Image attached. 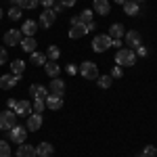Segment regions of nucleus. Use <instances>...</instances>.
<instances>
[{
  "instance_id": "f257e3e1",
  "label": "nucleus",
  "mask_w": 157,
  "mask_h": 157,
  "mask_svg": "<svg viewBox=\"0 0 157 157\" xmlns=\"http://www.w3.org/2000/svg\"><path fill=\"white\" fill-rule=\"evenodd\" d=\"M115 63L120 67H132L136 63V52L132 48H120L117 55H115Z\"/></svg>"
},
{
  "instance_id": "f03ea898",
  "label": "nucleus",
  "mask_w": 157,
  "mask_h": 157,
  "mask_svg": "<svg viewBox=\"0 0 157 157\" xmlns=\"http://www.w3.org/2000/svg\"><path fill=\"white\" fill-rule=\"evenodd\" d=\"M15 124H17V115H15L13 109H6V111L0 113V130H6L9 132Z\"/></svg>"
},
{
  "instance_id": "7ed1b4c3",
  "label": "nucleus",
  "mask_w": 157,
  "mask_h": 157,
  "mask_svg": "<svg viewBox=\"0 0 157 157\" xmlns=\"http://www.w3.org/2000/svg\"><path fill=\"white\" fill-rule=\"evenodd\" d=\"M80 73L84 75V80H98V67L92 61H84L80 65Z\"/></svg>"
},
{
  "instance_id": "20e7f679",
  "label": "nucleus",
  "mask_w": 157,
  "mask_h": 157,
  "mask_svg": "<svg viewBox=\"0 0 157 157\" xmlns=\"http://www.w3.org/2000/svg\"><path fill=\"white\" fill-rule=\"evenodd\" d=\"M109 46H111V38H109L107 34L94 36V40H92V50H94V52H105Z\"/></svg>"
},
{
  "instance_id": "39448f33",
  "label": "nucleus",
  "mask_w": 157,
  "mask_h": 157,
  "mask_svg": "<svg viewBox=\"0 0 157 157\" xmlns=\"http://www.w3.org/2000/svg\"><path fill=\"white\" fill-rule=\"evenodd\" d=\"M9 138H11L13 143H17V145H23L25 138H27V128H23V126H13L11 130H9Z\"/></svg>"
},
{
  "instance_id": "423d86ee",
  "label": "nucleus",
  "mask_w": 157,
  "mask_h": 157,
  "mask_svg": "<svg viewBox=\"0 0 157 157\" xmlns=\"http://www.w3.org/2000/svg\"><path fill=\"white\" fill-rule=\"evenodd\" d=\"M21 40H23L21 29H9L4 34V44L6 46H17V44H21Z\"/></svg>"
},
{
  "instance_id": "0eeeda50",
  "label": "nucleus",
  "mask_w": 157,
  "mask_h": 157,
  "mask_svg": "<svg viewBox=\"0 0 157 157\" xmlns=\"http://www.w3.org/2000/svg\"><path fill=\"white\" fill-rule=\"evenodd\" d=\"M21 80V75H15V73H6V75H2L0 78V88L2 90H11L17 86V82Z\"/></svg>"
},
{
  "instance_id": "6e6552de",
  "label": "nucleus",
  "mask_w": 157,
  "mask_h": 157,
  "mask_svg": "<svg viewBox=\"0 0 157 157\" xmlns=\"http://www.w3.org/2000/svg\"><path fill=\"white\" fill-rule=\"evenodd\" d=\"M13 111H15V115L27 117V115L32 113V103H29V101H17L15 107H13Z\"/></svg>"
},
{
  "instance_id": "1a4fd4ad",
  "label": "nucleus",
  "mask_w": 157,
  "mask_h": 157,
  "mask_svg": "<svg viewBox=\"0 0 157 157\" xmlns=\"http://www.w3.org/2000/svg\"><path fill=\"white\" fill-rule=\"evenodd\" d=\"M27 130H32V132H36L42 128V115L40 113H29L27 115V126H25Z\"/></svg>"
},
{
  "instance_id": "9d476101",
  "label": "nucleus",
  "mask_w": 157,
  "mask_h": 157,
  "mask_svg": "<svg viewBox=\"0 0 157 157\" xmlns=\"http://www.w3.org/2000/svg\"><path fill=\"white\" fill-rule=\"evenodd\" d=\"M126 46H134V50L138 48V46H143V38H140V34L134 32V29H130V32L126 34Z\"/></svg>"
},
{
  "instance_id": "9b49d317",
  "label": "nucleus",
  "mask_w": 157,
  "mask_h": 157,
  "mask_svg": "<svg viewBox=\"0 0 157 157\" xmlns=\"http://www.w3.org/2000/svg\"><path fill=\"white\" fill-rule=\"evenodd\" d=\"M88 34V27H86L82 21H78V23H73L71 25V29H69V38L71 40H78V38H82Z\"/></svg>"
},
{
  "instance_id": "f8f14e48",
  "label": "nucleus",
  "mask_w": 157,
  "mask_h": 157,
  "mask_svg": "<svg viewBox=\"0 0 157 157\" xmlns=\"http://www.w3.org/2000/svg\"><path fill=\"white\" fill-rule=\"evenodd\" d=\"M55 21H57V13L52 11V9H46V11L40 15V23H42V27H50Z\"/></svg>"
},
{
  "instance_id": "ddd939ff",
  "label": "nucleus",
  "mask_w": 157,
  "mask_h": 157,
  "mask_svg": "<svg viewBox=\"0 0 157 157\" xmlns=\"http://www.w3.org/2000/svg\"><path fill=\"white\" fill-rule=\"evenodd\" d=\"M48 90H50V94H55V97H63V92H65V82H63V80H57V78H52Z\"/></svg>"
},
{
  "instance_id": "4468645a",
  "label": "nucleus",
  "mask_w": 157,
  "mask_h": 157,
  "mask_svg": "<svg viewBox=\"0 0 157 157\" xmlns=\"http://www.w3.org/2000/svg\"><path fill=\"white\" fill-rule=\"evenodd\" d=\"M29 94L34 98H46L48 97V88L46 86H40V84H32L29 86Z\"/></svg>"
},
{
  "instance_id": "2eb2a0df",
  "label": "nucleus",
  "mask_w": 157,
  "mask_h": 157,
  "mask_svg": "<svg viewBox=\"0 0 157 157\" xmlns=\"http://www.w3.org/2000/svg\"><path fill=\"white\" fill-rule=\"evenodd\" d=\"M44 103H46V107L52 109V111H59L63 107V97H55V94H48V97L44 98Z\"/></svg>"
},
{
  "instance_id": "dca6fc26",
  "label": "nucleus",
  "mask_w": 157,
  "mask_h": 157,
  "mask_svg": "<svg viewBox=\"0 0 157 157\" xmlns=\"http://www.w3.org/2000/svg\"><path fill=\"white\" fill-rule=\"evenodd\" d=\"M17 157H38V155H36V147L23 143V145L17 149Z\"/></svg>"
},
{
  "instance_id": "f3484780",
  "label": "nucleus",
  "mask_w": 157,
  "mask_h": 157,
  "mask_svg": "<svg viewBox=\"0 0 157 157\" xmlns=\"http://www.w3.org/2000/svg\"><path fill=\"white\" fill-rule=\"evenodd\" d=\"M36 29H38V23L34 21V19H27V21L23 23V27H21V34H25V36H29V38H34Z\"/></svg>"
},
{
  "instance_id": "a211bd4d",
  "label": "nucleus",
  "mask_w": 157,
  "mask_h": 157,
  "mask_svg": "<svg viewBox=\"0 0 157 157\" xmlns=\"http://www.w3.org/2000/svg\"><path fill=\"white\" fill-rule=\"evenodd\" d=\"M52 151H55V149H52L50 143H40V145L36 147V155L38 157H50V155H52Z\"/></svg>"
},
{
  "instance_id": "6ab92c4d",
  "label": "nucleus",
  "mask_w": 157,
  "mask_h": 157,
  "mask_svg": "<svg viewBox=\"0 0 157 157\" xmlns=\"http://www.w3.org/2000/svg\"><path fill=\"white\" fill-rule=\"evenodd\" d=\"M92 11H94V13H101V15H109L111 6H109L107 0H94V4H92Z\"/></svg>"
},
{
  "instance_id": "aec40b11",
  "label": "nucleus",
  "mask_w": 157,
  "mask_h": 157,
  "mask_svg": "<svg viewBox=\"0 0 157 157\" xmlns=\"http://www.w3.org/2000/svg\"><path fill=\"white\" fill-rule=\"evenodd\" d=\"M19 46H21V48L25 50V52H29V55H32V52H36V40H34V38H29V36H25L23 40H21V44H19Z\"/></svg>"
},
{
  "instance_id": "412c9836",
  "label": "nucleus",
  "mask_w": 157,
  "mask_h": 157,
  "mask_svg": "<svg viewBox=\"0 0 157 157\" xmlns=\"http://www.w3.org/2000/svg\"><path fill=\"white\" fill-rule=\"evenodd\" d=\"M111 40H120L121 36H124V25L121 23H113L111 27H109V34H107Z\"/></svg>"
},
{
  "instance_id": "4be33fe9",
  "label": "nucleus",
  "mask_w": 157,
  "mask_h": 157,
  "mask_svg": "<svg viewBox=\"0 0 157 157\" xmlns=\"http://www.w3.org/2000/svg\"><path fill=\"white\" fill-rule=\"evenodd\" d=\"M121 6H124V13H126V15H130V17H134V15H138V13H140V6H138L136 2H132V0L124 2Z\"/></svg>"
},
{
  "instance_id": "5701e85b",
  "label": "nucleus",
  "mask_w": 157,
  "mask_h": 157,
  "mask_svg": "<svg viewBox=\"0 0 157 157\" xmlns=\"http://www.w3.org/2000/svg\"><path fill=\"white\" fill-rule=\"evenodd\" d=\"M44 69H46V73H48L50 78H57L59 71H61V67L57 65V61H46V63H44Z\"/></svg>"
},
{
  "instance_id": "b1692460",
  "label": "nucleus",
  "mask_w": 157,
  "mask_h": 157,
  "mask_svg": "<svg viewBox=\"0 0 157 157\" xmlns=\"http://www.w3.org/2000/svg\"><path fill=\"white\" fill-rule=\"evenodd\" d=\"M11 71L15 73V75H21V73L25 71V61H21V59H15L11 63Z\"/></svg>"
},
{
  "instance_id": "393cba45",
  "label": "nucleus",
  "mask_w": 157,
  "mask_h": 157,
  "mask_svg": "<svg viewBox=\"0 0 157 157\" xmlns=\"http://www.w3.org/2000/svg\"><path fill=\"white\" fill-rule=\"evenodd\" d=\"M59 57H61V50H59V46L50 44V46H48V50H46V59H48V61H59Z\"/></svg>"
},
{
  "instance_id": "a878e982",
  "label": "nucleus",
  "mask_w": 157,
  "mask_h": 157,
  "mask_svg": "<svg viewBox=\"0 0 157 157\" xmlns=\"http://www.w3.org/2000/svg\"><path fill=\"white\" fill-rule=\"evenodd\" d=\"M38 4H40V0H17L19 9H36Z\"/></svg>"
},
{
  "instance_id": "bb28decb",
  "label": "nucleus",
  "mask_w": 157,
  "mask_h": 157,
  "mask_svg": "<svg viewBox=\"0 0 157 157\" xmlns=\"http://www.w3.org/2000/svg\"><path fill=\"white\" fill-rule=\"evenodd\" d=\"M44 107H46L44 98H34V105H32V111H34V113H42Z\"/></svg>"
},
{
  "instance_id": "cd10ccee",
  "label": "nucleus",
  "mask_w": 157,
  "mask_h": 157,
  "mask_svg": "<svg viewBox=\"0 0 157 157\" xmlns=\"http://www.w3.org/2000/svg\"><path fill=\"white\" fill-rule=\"evenodd\" d=\"M46 55H42V52H32V63L34 65H44L46 63Z\"/></svg>"
},
{
  "instance_id": "c85d7f7f",
  "label": "nucleus",
  "mask_w": 157,
  "mask_h": 157,
  "mask_svg": "<svg viewBox=\"0 0 157 157\" xmlns=\"http://www.w3.org/2000/svg\"><path fill=\"white\" fill-rule=\"evenodd\" d=\"M92 13H94V11H82L78 17H80V21H82L84 25H88L90 21H92Z\"/></svg>"
},
{
  "instance_id": "c756f323",
  "label": "nucleus",
  "mask_w": 157,
  "mask_h": 157,
  "mask_svg": "<svg viewBox=\"0 0 157 157\" xmlns=\"http://www.w3.org/2000/svg\"><path fill=\"white\" fill-rule=\"evenodd\" d=\"M0 157H11V147L6 140H0Z\"/></svg>"
},
{
  "instance_id": "7c9ffc66",
  "label": "nucleus",
  "mask_w": 157,
  "mask_h": 157,
  "mask_svg": "<svg viewBox=\"0 0 157 157\" xmlns=\"http://www.w3.org/2000/svg\"><path fill=\"white\" fill-rule=\"evenodd\" d=\"M111 84H113V78L111 75H101V80H98V86L101 88H111Z\"/></svg>"
},
{
  "instance_id": "2f4dec72",
  "label": "nucleus",
  "mask_w": 157,
  "mask_h": 157,
  "mask_svg": "<svg viewBox=\"0 0 157 157\" xmlns=\"http://www.w3.org/2000/svg\"><path fill=\"white\" fill-rule=\"evenodd\" d=\"M138 157H157V149L153 145H149V147H145V151H143Z\"/></svg>"
},
{
  "instance_id": "473e14b6",
  "label": "nucleus",
  "mask_w": 157,
  "mask_h": 157,
  "mask_svg": "<svg viewBox=\"0 0 157 157\" xmlns=\"http://www.w3.org/2000/svg\"><path fill=\"white\" fill-rule=\"evenodd\" d=\"M9 17H11L13 21H17V19L21 17V9H19V6H13L11 11H9Z\"/></svg>"
},
{
  "instance_id": "72a5a7b5",
  "label": "nucleus",
  "mask_w": 157,
  "mask_h": 157,
  "mask_svg": "<svg viewBox=\"0 0 157 157\" xmlns=\"http://www.w3.org/2000/svg\"><path fill=\"white\" fill-rule=\"evenodd\" d=\"M121 67L120 65H115V67H113V71H111V78H113V80H115V78H121Z\"/></svg>"
},
{
  "instance_id": "f704fd0d",
  "label": "nucleus",
  "mask_w": 157,
  "mask_h": 157,
  "mask_svg": "<svg viewBox=\"0 0 157 157\" xmlns=\"http://www.w3.org/2000/svg\"><path fill=\"white\" fill-rule=\"evenodd\" d=\"M6 61H9V52H6L4 48H0V65H4Z\"/></svg>"
},
{
  "instance_id": "c9c22d12",
  "label": "nucleus",
  "mask_w": 157,
  "mask_h": 157,
  "mask_svg": "<svg viewBox=\"0 0 157 157\" xmlns=\"http://www.w3.org/2000/svg\"><path fill=\"white\" fill-rule=\"evenodd\" d=\"M136 55H138V57H147V55H149V50H147L145 46H138V48H136Z\"/></svg>"
},
{
  "instance_id": "e433bc0d",
  "label": "nucleus",
  "mask_w": 157,
  "mask_h": 157,
  "mask_svg": "<svg viewBox=\"0 0 157 157\" xmlns=\"http://www.w3.org/2000/svg\"><path fill=\"white\" fill-rule=\"evenodd\" d=\"M40 4H42V6H46V9H52L55 0H40Z\"/></svg>"
},
{
  "instance_id": "4c0bfd02",
  "label": "nucleus",
  "mask_w": 157,
  "mask_h": 157,
  "mask_svg": "<svg viewBox=\"0 0 157 157\" xmlns=\"http://www.w3.org/2000/svg\"><path fill=\"white\" fill-rule=\"evenodd\" d=\"M75 0H61V6H73Z\"/></svg>"
},
{
  "instance_id": "58836bf2",
  "label": "nucleus",
  "mask_w": 157,
  "mask_h": 157,
  "mask_svg": "<svg viewBox=\"0 0 157 157\" xmlns=\"http://www.w3.org/2000/svg\"><path fill=\"white\" fill-rule=\"evenodd\" d=\"M52 11H55V13H61V11H63V6H61V2H59V4H52Z\"/></svg>"
},
{
  "instance_id": "ea45409f",
  "label": "nucleus",
  "mask_w": 157,
  "mask_h": 157,
  "mask_svg": "<svg viewBox=\"0 0 157 157\" xmlns=\"http://www.w3.org/2000/svg\"><path fill=\"white\" fill-rule=\"evenodd\" d=\"M67 71H69V73L73 75V73H78V67H73V65H69V67H67Z\"/></svg>"
},
{
  "instance_id": "a19ab883",
  "label": "nucleus",
  "mask_w": 157,
  "mask_h": 157,
  "mask_svg": "<svg viewBox=\"0 0 157 157\" xmlns=\"http://www.w3.org/2000/svg\"><path fill=\"white\" fill-rule=\"evenodd\" d=\"M111 46H121V40H111Z\"/></svg>"
},
{
  "instance_id": "79ce46f5",
  "label": "nucleus",
  "mask_w": 157,
  "mask_h": 157,
  "mask_svg": "<svg viewBox=\"0 0 157 157\" xmlns=\"http://www.w3.org/2000/svg\"><path fill=\"white\" fill-rule=\"evenodd\" d=\"M115 2H117V4H124V2H128V0H115Z\"/></svg>"
},
{
  "instance_id": "37998d69",
  "label": "nucleus",
  "mask_w": 157,
  "mask_h": 157,
  "mask_svg": "<svg viewBox=\"0 0 157 157\" xmlns=\"http://www.w3.org/2000/svg\"><path fill=\"white\" fill-rule=\"evenodd\" d=\"M132 2H136V4H140V2H145V0H132Z\"/></svg>"
},
{
  "instance_id": "c03bdc74",
  "label": "nucleus",
  "mask_w": 157,
  "mask_h": 157,
  "mask_svg": "<svg viewBox=\"0 0 157 157\" xmlns=\"http://www.w3.org/2000/svg\"><path fill=\"white\" fill-rule=\"evenodd\" d=\"M11 4H13V6H17V0H11Z\"/></svg>"
},
{
  "instance_id": "a18cd8bd",
  "label": "nucleus",
  "mask_w": 157,
  "mask_h": 157,
  "mask_svg": "<svg viewBox=\"0 0 157 157\" xmlns=\"http://www.w3.org/2000/svg\"><path fill=\"white\" fill-rule=\"evenodd\" d=\"M0 19H2V11H0Z\"/></svg>"
},
{
  "instance_id": "49530a36",
  "label": "nucleus",
  "mask_w": 157,
  "mask_h": 157,
  "mask_svg": "<svg viewBox=\"0 0 157 157\" xmlns=\"http://www.w3.org/2000/svg\"><path fill=\"white\" fill-rule=\"evenodd\" d=\"M136 157H138V155H136Z\"/></svg>"
}]
</instances>
